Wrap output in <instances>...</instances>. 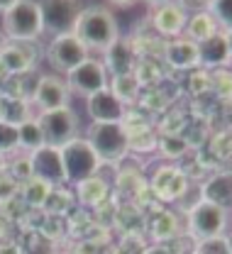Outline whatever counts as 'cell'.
Listing matches in <instances>:
<instances>
[{
	"label": "cell",
	"mask_w": 232,
	"mask_h": 254,
	"mask_svg": "<svg viewBox=\"0 0 232 254\" xmlns=\"http://www.w3.org/2000/svg\"><path fill=\"white\" fill-rule=\"evenodd\" d=\"M73 37L91 52V49H98V52H108L120 37H117V20L115 15L103 7V5H91V7H83L76 25H73Z\"/></svg>",
	"instance_id": "1"
},
{
	"label": "cell",
	"mask_w": 232,
	"mask_h": 254,
	"mask_svg": "<svg viewBox=\"0 0 232 254\" xmlns=\"http://www.w3.org/2000/svg\"><path fill=\"white\" fill-rule=\"evenodd\" d=\"M2 30L15 42H32L42 34V10L39 2L15 0L2 7Z\"/></svg>",
	"instance_id": "2"
},
{
	"label": "cell",
	"mask_w": 232,
	"mask_h": 254,
	"mask_svg": "<svg viewBox=\"0 0 232 254\" xmlns=\"http://www.w3.org/2000/svg\"><path fill=\"white\" fill-rule=\"evenodd\" d=\"M86 142L103 161H117L127 154L130 142H127V127L122 123H93L88 129Z\"/></svg>",
	"instance_id": "3"
},
{
	"label": "cell",
	"mask_w": 232,
	"mask_h": 254,
	"mask_svg": "<svg viewBox=\"0 0 232 254\" xmlns=\"http://www.w3.org/2000/svg\"><path fill=\"white\" fill-rule=\"evenodd\" d=\"M61 161H64V171H66V181H83L88 176H96V171L100 169L98 154L91 149V144L81 137L71 139L68 144H64L61 149Z\"/></svg>",
	"instance_id": "4"
},
{
	"label": "cell",
	"mask_w": 232,
	"mask_h": 254,
	"mask_svg": "<svg viewBox=\"0 0 232 254\" xmlns=\"http://www.w3.org/2000/svg\"><path fill=\"white\" fill-rule=\"evenodd\" d=\"M37 125L42 129L44 144L47 147H57L61 149L71 139H76V129H78V120L73 115L71 108H59V110H49L42 113Z\"/></svg>",
	"instance_id": "5"
},
{
	"label": "cell",
	"mask_w": 232,
	"mask_h": 254,
	"mask_svg": "<svg viewBox=\"0 0 232 254\" xmlns=\"http://www.w3.org/2000/svg\"><path fill=\"white\" fill-rule=\"evenodd\" d=\"M66 86L68 93H76L81 98H91L108 88V71L105 64L96 59H86L81 66H76L71 73H66Z\"/></svg>",
	"instance_id": "6"
},
{
	"label": "cell",
	"mask_w": 232,
	"mask_h": 254,
	"mask_svg": "<svg viewBox=\"0 0 232 254\" xmlns=\"http://www.w3.org/2000/svg\"><path fill=\"white\" fill-rule=\"evenodd\" d=\"M188 225H191V232L198 240L218 237L228 227V210H223V208H218L213 203L198 200L191 208V213H188Z\"/></svg>",
	"instance_id": "7"
},
{
	"label": "cell",
	"mask_w": 232,
	"mask_h": 254,
	"mask_svg": "<svg viewBox=\"0 0 232 254\" xmlns=\"http://www.w3.org/2000/svg\"><path fill=\"white\" fill-rule=\"evenodd\" d=\"M86 59H91L88 49L73 37V32L54 37V42L49 44V64L57 71H61V73H71L76 66H81Z\"/></svg>",
	"instance_id": "8"
},
{
	"label": "cell",
	"mask_w": 232,
	"mask_h": 254,
	"mask_svg": "<svg viewBox=\"0 0 232 254\" xmlns=\"http://www.w3.org/2000/svg\"><path fill=\"white\" fill-rule=\"evenodd\" d=\"M39 10H42V30L59 37V34L73 32V25H76L83 7L78 2L52 0V2H39Z\"/></svg>",
	"instance_id": "9"
},
{
	"label": "cell",
	"mask_w": 232,
	"mask_h": 254,
	"mask_svg": "<svg viewBox=\"0 0 232 254\" xmlns=\"http://www.w3.org/2000/svg\"><path fill=\"white\" fill-rule=\"evenodd\" d=\"M30 166H32V176L47 181L49 186L64 184L66 181V171H64V161L61 152L57 147H39L37 152L30 154Z\"/></svg>",
	"instance_id": "10"
},
{
	"label": "cell",
	"mask_w": 232,
	"mask_h": 254,
	"mask_svg": "<svg viewBox=\"0 0 232 254\" xmlns=\"http://www.w3.org/2000/svg\"><path fill=\"white\" fill-rule=\"evenodd\" d=\"M34 103L42 113L68 108V86L57 76H42L34 86Z\"/></svg>",
	"instance_id": "11"
},
{
	"label": "cell",
	"mask_w": 232,
	"mask_h": 254,
	"mask_svg": "<svg viewBox=\"0 0 232 254\" xmlns=\"http://www.w3.org/2000/svg\"><path fill=\"white\" fill-rule=\"evenodd\" d=\"M86 108H88V115L93 118V123H122L125 120V105L108 88L86 98Z\"/></svg>",
	"instance_id": "12"
},
{
	"label": "cell",
	"mask_w": 232,
	"mask_h": 254,
	"mask_svg": "<svg viewBox=\"0 0 232 254\" xmlns=\"http://www.w3.org/2000/svg\"><path fill=\"white\" fill-rule=\"evenodd\" d=\"M154 27L159 34H166V37H178L183 27H186V10L183 5H176V2H164V5H157V12H154Z\"/></svg>",
	"instance_id": "13"
},
{
	"label": "cell",
	"mask_w": 232,
	"mask_h": 254,
	"mask_svg": "<svg viewBox=\"0 0 232 254\" xmlns=\"http://www.w3.org/2000/svg\"><path fill=\"white\" fill-rule=\"evenodd\" d=\"M230 32H218L198 44V59L205 66H228L230 64Z\"/></svg>",
	"instance_id": "14"
},
{
	"label": "cell",
	"mask_w": 232,
	"mask_h": 254,
	"mask_svg": "<svg viewBox=\"0 0 232 254\" xmlns=\"http://www.w3.org/2000/svg\"><path fill=\"white\" fill-rule=\"evenodd\" d=\"M152 186H154V193L159 198L176 200V198H181L186 193V174L178 171V169H174V166L159 169L157 176H154V181H152Z\"/></svg>",
	"instance_id": "15"
},
{
	"label": "cell",
	"mask_w": 232,
	"mask_h": 254,
	"mask_svg": "<svg viewBox=\"0 0 232 254\" xmlns=\"http://www.w3.org/2000/svg\"><path fill=\"white\" fill-rule=\"evenodd\" d=\"M203 198L205 203H213L223 210H230V203H232V176L228 171H220L215 176H210L205 184H203Z\"/></svg>",
	"instance_id": "16"
},
{
	"label": "cell",
	"mask_w": 232,
	"mask_h": 254,
	"mask_svg": "<svg viewBox=\"0 0 232 254\" xmlns=\"http://www.w3.org/2000/svg\"><path fill=\"white\" fill-rule=\"evenodd\" d=\"M166 62L171 64L174 68H196L200 64L198 59V44L191 39H171L164 49Z\"/></svg>",
	"instance_id": "17"
},
{
	"label": "cell",
	"mask_w": 232,
	"mask_h": 254,
	"mask_svg": "<svg viewBox=\"0 0 232 254\" xmlns=\"http://www.w3.org/2000/svg\"><path fill=\"white\" fill-rule=\"evenodd\" d=\"M186 39H191V42H205V39H210L213 34H218V25H215V20L210 17V12L208 10H200L196 15H191L188 20H186Z\"/></svg>",
	"instance_id": "18"
},
{
	"label": "cell",
	"mask_w": 232,
	"mask_h": 254,
	"mask_svg": "<svg viewBox=\"0 0 232 254\" xmlns=\"http://www.w3.org/2000/svg\"><path fill=\"white\" fill-rule=\"evenodd\" d=\"M132 49L130 44H125L122 39H117L110 49H108V68L113 71V76H125V73H132ZM105 68V71H108Z\"/></svg>",
	"instance_id": "19"
},
{
	"label": "cell",
	"mask_w": 232,
	"mask_h": 254,
	"mask_svg": "<svg viewBox=\"0 0 232 254\" xmlns=\"http://www.w3.org/2000/svg\"><path fill=\"white\" fill-rule=\"evenodd\" d=\"M76 195L83 205H98L108 195V184L100 176H88L83 181H76Z\"/></svg>",
	"instance_id": "20"
},
{
	"label": "cell",
	"mask_w": 232,
	"mask_h": 254,
	"mask_svg": "<svg viewBox=\"0 0 232 254\" xmlns=\"http://www.w3.org/2000/svg\"><path fill=\"white\" fill-rule=\"evenodd\" d=\"M0 66H2L5 71H10V73H25V71H30V66H32V57L27 54L25 47L12 44V47H5V49L0 52Z\"/></svg>",
	"instance_id": "21"
},
{
	"label": "cell",
	"mask_w": 232,
	"mask_h": 254,
	"mask_svg": "<svg viewBox=\"0 0 232 254\" xmlns=\"http://www.w3.org/2000/svg\"><path fill=\"white\" fill-rule=\"evenodd\" d=\"M139 78L137 76H132V73H125V76H115L113 78V83H110V93L115 95L122 105L125 103H132V100H137V95H139Z\"/></svg>",
	"instance_id": "22"
},
{
	"label": "cell",
	"mask_w": 232,
	"mask_h": 254,
	"mask_svg": "<svg viewBox=\"0 0 232 254\" xmlns=\"http://www.w3.org/2000/svg\"><path fill=\"white\" fill-rule=\"evenodd\" d=\"M0 113H2V123L7 125H22L30 120V108L25 105V100H17V98H7L0 103Z\"/></svg>",
	"instance_id": "23"
},
{
	"label": "cell",
	"mask_w": 232,
	"mask_h": 254,
	"mask_svg": "<svg viewBox=\"0 0 232 254\" xmlns=\"http://www.w3.org/2000/svg\"><path fill=\"white\" fill-rule=\"evenodd\" d=\"M52 189H54V186H49L47 181H42V179L32 176V179H27V181H25V186H22V198H25V203H27V205H32V208H42Z\"/></svg>",
	"instance_id": "24"
},
{
	"label": "cell",
	"mask_w": 232,
	"mask_h": 254,
	"mask_svg": "<svg viewBox=\"0 0 232 254\" xmlns=\"http://www.w3.org/2000/svg\"><path fill=\"white\" fill-rule=\"evenodd\" d=\"M17 147H25L30 152H37L39 147H44V137H42L37 120H27V123L17 125Z\"/></svg>",
	"instance_id": "25"
},
{
	"label": "cell",
	"mask_w": 232,
	"mask_h": 254,
	"mask_svg": "<svg viewBox=\"0 0 232 254\" xmlns=\"http://www.w3.org/2000/svg\"><path fill=\"white\" fill-rule=\"evenodd\" d=\"M159 149H162L164 157L176 159V157H183V152L188 149V142L183 137H178V134L166 132V134H162V139H159Z\"/></svg>",
	"instance_id": "26"
},
{
	"label": "cell",
	"mask_w": 232,
	"mask_h": 254,
	"mask_svg": "<svg viewBox=\"0 0 232 254\" xmlns=\"http://www.w3.org/2000/svg\"><path fill=\"white\" fill-rule=\"evenodd\" d=\"M196 254H230V240H228V235L200 240L198 247H196Z\"/></svg>",
	"instance_id": "27"
},
{
	"label": "cell",
	"mask_w": 232,
	"mask_h": 254,
	"mask_svg": "<svg viewBox=\"0 0 232 254\" xmlns=\"http://www.w3.org/2000/svg\"><path fill=\"white\" fill-rule=\"evenodd\" d=\"M68 205H71V195H68V190L52 189L42 208H44L47 213H66Z\"/></svg>",
	"instance_id": "28"
},
{
	"label": "cell",
	"mask_w": 232,
	"mask_h": 254,
	"mask_svg": "<svg viewBox=\"0 0 232 254\" xmlns=\"http://www.w3.org/2000/svg\"><path fill=\"white\" fill-rule=\"evenodd\" d=\"M152 232L157 235V237H171L174 232H176V218L171 215V213H159L157 218H154V225H152Z\"/></svg>",
	"instance_id": "29"
},
{
	"label": "cell",
	"mask_w": 232,
	"mask_h": 254,
	"mask_svg": "<svg viewBox=\"0 0 232 254\" xmlns=\"http://www.w3.org/2000/svg\"><path fill=\"white\" fill-rule=\"evenodd\" d=\"M208 12H210V17L215 20V25L220 22V25H225V32L230 30V2H210L208 5Z\"/></svg>",
	"instance_id": "30"
},
{
	"label": "cell",
	"mask_w": 232,
	"mask_h": 254,
	"mask_svg": "<svg viewBox=\"0 0 232 254\" xmlns=\"http://www.w3.org/2000/svg\"><path fill=\"white\" fill-rule=\"evenodd\" d=\"M15 147H17V127L0 123V152L15 149Z\"/></svg>",
	"instance_id": "31"
},
{
	"label": "cell",
	"mask_w": 232,
	"mask_h": 254,
	"mask_svg": "<svg viewBox=\"0 0 232 254\" xmlns=\"http://www.w3.org/2000/svg\"><path fill=\"white\" fill-rule=\"evenodd\" d=\"M208 88H210V73L208 71H196L191 76V91L200 95L203 91H208Z\"/></svg>",
	"instance_id": "32"
},
{
	"label": "cell",
	"mask_w": 232,
	"mask_h": 254,
	"mask_svg": "<svg viewBox=\"0 0 232 254\" xmlns=\"http://www.w3.org/2000/svg\"><path fill=\"white\" fill-rule=\"evenodd\" d=\"M12 174H15V179H22V181L32 179V166H30V157L17 159V161L12 164Z\"/></svg>",
	"instance_id": "33"
},
{
	"label": "cell",
	"mask_w": 232,
	"mask_h": 254,
	"mask_svg": "<svg viewBox=\"0 0 232 254\" xmlns=\"http://www.w3.org/2000/svg\"><path fill=\"white\" fill-rule=\"evenodd\" d=\"M0 254H22V247L15 242H7V245H0Z\"/></svg>",
	"instance_id": "34"
},
{
	"label": "cell",
	"mask_w": 232,
	"mask_h": 254,
	"mask_svg": "<svg viewBox=\"0 0 232 254\" xmlns=\"http://www.w3.org/2000/svg\"><path fill=\"white\" fill-rule=\"evenodd\" d=\"M5 171V157H2V152H0V174Z\"/></svg>",
	"instance_id": "35"
}]
</instances>
